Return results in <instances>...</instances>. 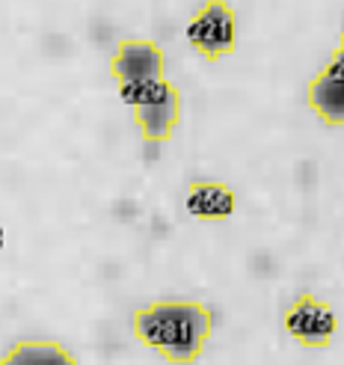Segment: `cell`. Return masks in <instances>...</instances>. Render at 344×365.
Returning <instances> with one entry per match:
<instances>
[{
	"mask_svg": "<svg viewBox=\"0 0 344 365\" xmlns=\"http://www.w3.org/2000/svg\"><path fill=\"white\" fill-rule=\"evenodd\" d=\"M131 333L167 362L193 365L214 333V315L199 300H155L131 315Z\"/></svg>",
	"mask_w": 344,
	"mask_h": 365,
	"instance_id": "obj_1",
	"label": "cell"
},
{
	"mask_svg": "<svg viewBox=\"0 0 344 365\" xmlns=\"http://www.w3.org/2000/svg\"><path fill=\"white\" fill-rule=\"evenodd\" d=\"M119 98L131 107L134 125L140 128L142 140L149 143L172 140L181 122V89L170 78L119 86Z\"/></svg>",
	"mask_w": 344,
	"mask_h": 365,
	"instance_id": "obj_2",
	"label": "cell"
},
{
	"mask_svg": "<svg viewBox=\"0 0 344 365\" xmlns=\"http://www.w3.org/2000/svg\"><path fill=\"white\" fill-rule=\"evenodd\" d=\"M187 39L190 45L202 53L208 63H217L229 57L238 45V21L226 0H208L199 6L193 21L187 24Z\"/></svg>",
	"mask_w": 344,
	"mask_h": 365,
	"instance_id": "obj_3",
	"label": "cell"
},
{
	"mask_svg": "<svg viewBox=\"0 0 344 365\" xmlns=\"http://www.w3.org/2000/svg\"><path fill=\"white\" fill-rule=\"evenodd\" d=\"M285 330L294 341H300L303 348H327L338 330V315L333 312V306L327 300L315 297L312 291H303L285 312Z\"/></svg>",
	"mask_w": 344,
	"mask_h": 365,
	"instance_id": "obj_4",
	"label": "cell"
},
{
	"mask_svg": "<svg viewBox=\"0 0 344 365\" xmlns=\"http://www.w3.org/2000/svg\"><path fill=\"white\" fill-rule=\"evenodd\" d=\"M110 78L119 86L167 81V53L152 39H125L110 57Z\"/></svg>",
	"mask_w": 344,
	"mask_h": 365,
	"instance_id": "obj_5",
	"label": "cell"
},
{
	"mask_svg": "<svg viewBox=\"0 0 344 365\" xmlns=\"http://www.w3.org/2000/svg\"><path fill=\"white\" fill-rule=\"evenodd\" d=\"M234 205H238V196H234V190L226 181H193L187 190V211L196 220L205 223L229 220Z\"/></svg>",
	"mask_w": 344,
	"mask_h": 365,
	"instance_id": "obj_6",
	"label": "cell"
},
{
	"mask_svg": "<svg viewBox=\"0 0 344 365\" xmlns=\"http://www.w3.org/2000/svg\"><path fill=\"white\" fill-rule=\"evenodd\" d=\"M4 365H78V356L53 339H27L4 356Z\"/></svg>",
	"mask_w": 344,
	"mask_h": 365,
	"instance_id": "obj_7",
	"label": "cell"
},
{
	"mask_svg": "<svg viewBox=\"0 0 344 365\" xmlns=\"http://www.w3.org/2000/svg\"><path fill=\"white\" fill-rule=\"evenodd\" d=\"M327 78H333V81H341L344 83V30H341V36H338V48H335V53H333V60L320 68Z\"/></svg>",
	"mask_w": 344,
	"mask_h": 365,
	"instance_id": "obj_8",
	"label": "cell"
}]
</instances>
